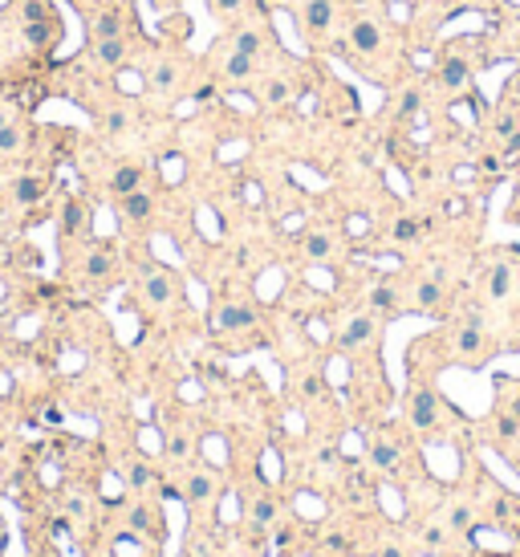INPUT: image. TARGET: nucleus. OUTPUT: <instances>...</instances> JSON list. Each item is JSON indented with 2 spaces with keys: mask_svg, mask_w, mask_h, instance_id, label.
I'll return each instance as SVG.
<instances>
[{
  "mask_svg": "<svg viewBox=\"0 0 520 557\" xmlns=\"http://www.w3.org/2000/svg\"><path fill=\"white\" fill-rule=\"evenodd\" d=\"M110 264H114L110 248H98L94 257L85 261V273H90V277H106V273H110Z\"/></svg>",
  "mask_w": 520,
  "mask_h": 557,
  "instance_id": "nucleus-29",
  "label": "nucleus"
},
{
  "mask_svg": "<svg viewBox=\"0 0 520 557\" xmlns=\"http://www.w3.org/2000/svg\"><path fill=\"white\" fill-rule=\"evenodd\" d=\"M504 90H508V94H512V98H520V74H512V82L504 86Z\"/></svg>",
  "mask_w": 520,
  "mask_h": 557,
  "instance_id": "nucleus-42",
  "label": "nucleus"
},
{
  "mask_svg": "<svg viewBox=\"0 0 520 557\" xmlns=\"http://www.w3.org/2000/svg\"><path fill=\"white\" fill-rule=\"evenodd\" d=\"M422 110V86H406L403 94L394 98V106H386V115L394 122H406V118H415Z\"/></svg>",
  "mask_w": 520,
  "mask_h": 557,
  "instance_id": "nucleus-10",
  "label": "nucleus"
},
{
  "mask_svg": "<svg viewBox=\"0 0 520 557\" xmlns=\"http://www.w3.org/2000/svg\"><path fill=\"white\" fill-rule=\"evenodd\" d=\"M171 456H187V440H171Z\"/></svg>",
  "mask_w": 520,
  "mask_h": 557,
  "instance_id": "nucleus-41",
  "label": "nucleus"
},
{
  "mask_svg": "<svg viewBox=\"0 0 520 557\" xmlns=\"http://www.w3.org/2000/svg\"><path fill=\"white\" fill-rule=\"evenodd\" d=\"M244 4H248V0H208L211 17H220V20H228V17H236V13H244Z\"/></svg>",
  "mask_w": 520,
  "mask_h": 557,
  "instance_id": "nucleus-30",
  "label": "nucleus"
},
{
  "mask_svg": "<svg viewBox=\"0 0 520 557\" xmlns=\"http://www.w3.org/2000/svg\"><path fill=\"white\" fill-rule=\"evenodd\" d=\"M228 49L248 53V57H264V53H276V49H280V41H276L268 17L260 13V17H248L244 25H236V33L228 37Z\"/></svg>",
  "mask_w": 520,
  "mask_h": 557,
  "instance_id": "nucleus-3",
  "label": "nucleus"
},
{
  "mask_svg": "<svg viewBox=\"0 0 520 557\" xmlns=\"http://www.w3.org/2000/svg\"><path fill=\"white\" fill-rule=\"evenodd\" d=\"M471 529V505H455L451 508V533H468Z\"/></svg>",
  "mask_w": 520,
  "mask_h": 557,
  "instance_id": "nucleus-34",
  "label": "nucleus"
},
{
  "mask_svg": "<svg viewBox=\"0 0 520 557\" xmlns=\"http://www.w3.org/2000/svg\"><path fill=\"white\" fill-rule=\"evenodd\" d=\"M211 492H215V480H211L208 472H191V480H187V500H191V505H203V500H211Z\"/></svg>",
  "mask_w": 520,
  "mask_h": 557,
  "instance_id": "nucleus-21",
  "label": "nucleus"
},
{
  "mask_svg": "<svg viewBox=\"0 0 520 557\" xmlns=\"http://www.w3.org/2000/svg\"><path fill=\"white\" fill-rule=\"evenodd\" d=\"M427 545H431V549H439V545H443V529H435V524H431V529H427Z\"/></svg>",
  "mask_w": 520,
  "mask_h": 557,
  "instance_id": "nucleus-39",
  "label": "nucleus"
},
{
  "mask_svg": "<svg viewBox=\"0 0 520 557\" xmlns=\"http://www.w3.org/2000/svg\"><path fill=\"white\" fill-rule=\"evenodd\" d=\"M138 187H143V167L122 163V167H118V171L110 175V192H114L118 199H122V196H130V192H138Z\"/></svg>",
  "mask_w": 520,
  "mask_h": 557,
  "instance_id": "nucleus-13",
  "label": "nucleus"
},
{
  "mask_svg": "<svg viewBox=\"0 0 520 557\" xmlns=\"http://www.w3.org/2000/svg\"><path fill=\"white\" fill-rule=\"evenodd\" d=\"M516 541H520V521H516Z\"/></svg>",
  "mask_w": 520,
  "mask_h": 557,
  "instance_id": "nucleus-45",
  "label": "nucleus"
},
{
  "mask_svg": "<svg viewBox=\"0 0 520 557\" xmlns=\"http://www.w3.org/2000/svg\"><path fill=\"white\" fill-rule=\"evenodd\" d=\"M126 37H102V41H94V61L98 66H106V69H114V66H122L126 61Z\"/></svg>",
  "mask_w": 520,
  "mask_h": 557,
  "instance_id": "nucleus-9",
  "label": "nucleus"
},
{
  "mask_svg": "<svg viewBox=\"0 0 520 557\" xmlns=\"http://www.w3.org/2000/svg\"><path fill=\"white\" fill-rule=\"evenodd\" d=\"M276 517V505L273 500H268V496H264V500H256V505H252V521H256V529H264V524L273 521Z\"/></svg>",
  "mask_w": 520,
  "mask_h": 557,
  "instance_id": "nucleus-33",
  "label": "nucleus"
},
{
  "mask_svg": "<svg viewBox=\"0 0 520 557\" xmlns=\"http://www.w3.org/2000/svg\"><path fill=\"white\" fill-rule=\"evenodd\" d=\"M382 557H403V553H398V549H382Z\"/></svg>",
  "mask_w": 520,
  "mask_h": 557,
  "instance_id": "nucleus-44",
  "label": "nucleus"
},
{
  "mask_svg": "<svg viewBox=\"0 0 520 557\" xmlns=\"http://www.w3.org/2000/svg\"><path fill=\"white\" fill-rule=\"evenodd\" d=\"M179 61L175 57H159L155 66H150V74H146V82H150V90H159V94H167V90H175L179 86Z\"/></svg>",
  "mask_w": 520,
  "mask_h": 557,
  "instance_id": "nucleus-8",
  "label": "nucleus"
},
{
  "mask_svg": "<svg viewBox=\"0 0 520 557\" xmlns=\"http://www.w3.org/2000/svg\"><path fill=\"white\" fill-rule=\"evenodd\" d=\"M155 4H159V8H175L179 0H155Z\"/></svg>",
  "mask_w": 520,
  "mask_h": 557,
  "instance_id": "nucleus-43",
  "label": "nucleus"
},
{
  "mask_svg": "<svg viewBox=\"0 0 520 557\" xmlns=\"http://www.w3.org/2000/svg\"><path fill=\"white\" fill-rule=\"evenodd\" d=\"M500 163H504V167L520 163V131H516V134H508V139H504V147H500Z\"/></svg>",
  "mask_w": 520,
  "mask_h": 557,
  "instance_id": "nucleus-31",
  "label": "nucleus"
},
{
  "mask_svg": "<svg viewBox=\"0 0 520 557\" xmlns=\"http://www.w3.org/2000/svg\"><path fill=\"white\" fill-rule=\"evenodd\" d=\"M333 0H305L301 4V33L313 41V45H321L325 37H329V29H333Z\"/></svg>",
  "mask_w": 520,
  "mask_h": 557,
  "instance_id": "nucleus-4",
  "label": "nucleus"
},
{
  "mask_svg": "<svg viewBox=\"0 0 520 557\" xmlns=\"http://www.w3.org/2000/svg\"><path fill=\"white\" fill-rule=\"evenodd\" d=\"M292 94H297V90H292L289 82H285V78H268V82H264V94H260V102H264V106H285V102H292Z\"/></svg>",
  "mask_w": 520,
  "mask_h": 557,
  "instance_id": "nucleus-20",
  "label": "nucleus"
},
{
  "mask_svg": "<svg viewBox=\"0 0 520 557\" xmlns=\"http://www.w3.org/2000/svg\"><path fill=\"white\" fill-rule=\"evenodd\" d=\"M171 293H175L171 273H159V269H155V273L146 277V297H150V301H171Z\"/></svg>",
  "mask_w": 520,
  "mask_h": 557,
  "instance_id": "nucleus-22",
  "label": "nucleus"
},
{
  "mask_svg": "<svg viewBox=\"0 0 520 557\" xmlns=\"http://www.w3.org/2000/svg\"><path fill=\"white\" fill-rule=\"evenodd\" d=\"M25 147V122H16V115L0 127V155H16Z\"/></svg>",
  "mask_w": 520,
  "mask_h": 557,
  "instance_id": "nucleus-18",
  "label": "nucleus"
},
{
  "mask_svg": "<svg viewBox=\"0 0 520 557\" xmlns=\"http://www.w3.org/2000/svg\"><path fill=\"white\" fill-rule=\"evenodd\" d=\"M496 431H500V440L508 443V440H516L520 435V423L508 415V411H500V415H496Z\"/></svg>",
  "mask_w": 520,
  "mask_h": 557,
  "instance_id": "nucleus-32",
  "label": "nucleus"
},
{
  "mask_svg": "<svg viewBox=\"0 0 520 557\" xmlns=\"http://www.w3.org/2000/svg\"><path fill=\"white\" fill-rule=\"evenodd\" d=\"M345 49H350V61L362 69H370V61L382 53V25L370 17V13H358L350 20V33H345Z\"/></svg>",
  "mask_w": 520,
  "mask_h": 557,
  "instance_id": "nucleus-2",
  "label": "nucleus"
},
{
  "mask_svg": "<svg viewBox=\"0 0 520 557\" xmlns=\"http://www.w3.org/2000/svg\"><path fill=\"white\" fill-rule=\"evenodd\" d=\"M439 297H443V289H439V281H422L419 289H415V305L419 310H435Z\"/></svg>",
  "mask_w": 520,
  "mask_h": 557,
  "instance_id": "nucleus-27",
  "label": "nucleus"
},
{
  "mask_svg": "<svg viewBox=\"0 0 520 557\" xmlns=\"http://www.w3.org/2000/svg\"><path fill=\"white\" fill-rule=\"evenodd\" d=\"M252 322H256V310H248V305H224V310L215 313V322H211V326L232 334V329H248Z\"/></svg>",
  "mask_w": 520,
  "mask_h": 557,
  "instance_id": "nucleus-11",
  "label": "nucleus"
},
{
  "mask_svg": "<svg viewBox=\"0 0 520 557\" xmlns=\"http://www.w3.org/2000/svg\"><path fill=\"white\" fill-rule=\"evenodd\" d=\"M130 524H134V529H150V512H146V508L138 505L134 512H130Z\"/></svg>",
  "mask_w": 520,
  "mask_h": 557,
  "instance_id": "nucleus-38",
  "label": "nucleus"
},
{
  "mask_svg": "<svg viewBox=\"0 0 520 557\" xmlns=\"http://www.w3.org/2000/svg\"><path fill=\"white\" fill-rule=\"evenodd\" d=\"M516 131H520V115H516V110H500V118L492 122V134L504 143L508 134H516Z\"/></svg>",
  "mask_w": 520,
  "mask_h": 557,
  "instance_id": "nucleus-28",
  "label": "nucleus"
},
{
  "mask_svg": "<svg viewBox=\"0 0 520 557\" xmlns=\"http://www.w3.org/2000/svg\"><path fill=\"white\" fill-rule=\"evenodd\" d=\"M329 248H333L329 232H309V236H305V252L313 257V261H325V257H329Z\"/></svg>",
  "mask_w": 520,
  "mask_h": 557,
  "instance_id": "nucleus-26",
  "label": "nucleus"
},
{
  "mask_svg": "<svg viewBox=\"0 0 520 557\" xmlns=\"http://www.w3.org/2000/svg\"><path fill=\"white\" fill-rule=\"evenodd\" d=\"M484 346H488V338H484V329H480V322H475V317H471L468 326L455 334V350H459V358H463V362H480Z\"/></svg>",
  "mask_w": 520,
  "mask_h": 557,
  "instance_id": "nucleus-7",
  "label": "nucleus"
},
{
  "mask_svg": "<svg viewBox=\"0 0 520 557\" xmlns=\"http://www.w3.org/2000/svg\"><path fill=\"white\" fill-rule=\"evenodd\" d=\"M508 285H512V269H508V264H496V269L488 273V293L504 297V293H508Z\"/></svg>",
  "mask_w": 520,
  "mask_h": 557,
  "instance_id": "nucleus-25",
  "label": "nucleus"
},
{
  "mask_svg": "<svg viewBox=\"0 0 520 557\" xmlns=\"http://www.w3.org/2000/svg\"><path fill=\"white\" fill-rule=\"evenodd\" d=\"M78 232H85V204H81V199H65V208H61V236H65V240H73Z\"/></svg>",
  "mask_w": 520,
  "mask_h": 557,
  "instance_id": "nucleus-15",
  "label": "nucleus"
},
{
  "mask_svg": "<svg viewBox=\"0 0 520 557\" xmlns=\"http://www.w3.org/2000/svg\"><path fill=\"white\" fill-rule=\"evenodd\" d=\"M150 212H155V199L146 196L143 187L130 192V196H122V216H126V220H146Z\"/></svg>",
  "mask_w": 520,
  "mask_h": 557,
  "instance_id": "nucleus-17",
  "label": "nucleus"
},
{
  "mask_svg": "<svg viewBox=\"0 0 520 557\" xmlns=\"http://www.w3.org/2000/svg\"><path fill=\"white\" fill-rule=\"evenodd\" d=\"M13 196H16V204H41V199L49 196V180H41V175H20V180L13 183Z\"/></svg>",
  "mask_w": 520,
  "mask_h": 557,
  "instance_id": "nucleus-12",
  "label": "nucleus"
},
{
  "mask_svg": "<svg viewBox=\"0 0 520 557\" xmlns=\"http://www.w3.org/2000/svg\"><path fill=\"white\" fill-rule=\"evenodd\" d=\"M422 232H427V224H422V220H415V216H398L390 236H394V245H415Z\"/></svg>",
  "mask_w": 520,
  "mask_h": 557,
  "instance_id": "nucleus-19",
  "label": "nucleus"
},
{
  "mask_svg": "<svg viewBox=\"0 0 520 557\" xmlns=\"http://www.w3.org/2000/svg\"><path fill=\"white\" fill-rule=\"evenodd\" d=\"M508 415H512V419H516V423H520V391L512 394V403H508Z\"/></svg>",
  "mask_w": 520,
  "mask_h": 557,
  "instance_id": "nucleus-40",
  "label": "nucleus"
},
{
  "mask_svg": "<svg viewBox=\"0 0 520 557\" xmlns=\"http://www.w3.org/2000/svg\"><path fill=\"white\" fill-rule=\"evenodd\" d=\"M496 517H500V521L516 517V500H512V496H500V500H496Z\"/></svg>",
  "mask_w": 520,
  "mask_h": 557,
  "instance_id": "nucleus-36",
  "label": "nucleus"
},
{
  "mask_svg": "<svg viewBox=\"0 0 520 557\" xmlns=\"http://www.w3.org/2000/svg\"><path fill=\"white\" fill-rule=\"evenodd\" d=\"M370 459H374V468H378V472H390V468L398 464V447H394L390 440H378L370 447Z\"/></svg>",
  "mask_w": 520,
  "mask_h": 557,
  "instance_id": "nucleus-23",
  "label": "nucleus"
},
{
  "mask_svg": "<svg viewBox=\"0 0 520 557\" xmlns=\"http://www.w3.org/2000/svg\"><path fill=\"white\" fill-rule=\"evenodd\" d=\"M20 37L29 41L32 49H53L57 41H61V17L53 13V17H41V20H29V25H20Z\"/></svg>",
  "mask_w": 520,
  "mask_h": 557,
  "instance_id": "nucleus-5",
  "label": "nucleus"
},
{
  "mask_svg": "<svg viewBox=\"0 0 520 557\" xmlns=\"http://www.w3.org/2000/svg\"><path fill=\"white\" fill-rule=\"evenodd\" d=\"M301 391H305L309 399H321V394H325V382H321V378H317V375H309V378H305V387H301Z\"/></svg>",
  "mask_w": 520,
  "mask_h": 557,
  "instance_id": "nucleus-37",
  "label": "nucleus"
},
{
  "mask_svg": "<svg viewBox=\"0 0 520 557\" xmlns=\"http://www.w3.org/2000/svg\"><path fill=\"white\" fill-rule=\"evenodd\" d=\"M410 423L422 427V431H431V427L439 423V399H435V391L419 387V391L410 394Z\"/></svg>",
  "mask_w": 520,
  "mask_h": 557,
  "instance_id": "nucleus-6",
  "label": "nucleus"
},
{
  "mask_svg": "<svg viewBox=\"0 0 520 557\" xmlns=\"http://www.w3.org/2000/svg\"><path fill=\"white\" fill-rule=\"evenodd\" d=\"M256 66H260V57H248V53H236V49H228L224 74L232 78V82H248V78L256 74Z\"/></svg>",
  "mask_w": 520,
  "mask_h": 557,
  "instance_id": "nucleus-16",
  "label": "nucleus"
},
{
  "mask_svg": "<svg viewBox=\"0 0 520 557\" xmlns=\"http://www.w3.org/2000/svg\"><path fill=\"white\" fill-rule=\"evenodd\" d=\"M130 484H134V488L150 484V468H146V464H134V468H130Z\"/></svg>",
  "mask_w": 520,
  "mask_h": 557,
  "instance_id": "nucleus-35",
  "label": "nucleus"
},
{
  "mask_svg": "<svg viewBox=\"0 0 520 557\" xmlns=\"http://www.w3.org/2000/svg\"><path fill=\"white\" fill-rule=\"evenodd\" d=\"M370 305L374 310H382V313H394L398 310V293H394L390 285H374L370 289Z\"/></svg>",
  "mask_w": 520,
  "mask_h": 557,
  "instance_id": "nucleus-24",
  "label": "nucleus"
},
{
  "mask_svg": "<svg viewBox=\"0 0 520 557\" xmlns=\"http://www.w3.org/2000/svg\"><path fill=\"white\" fill-rule=\"evenodd\" d=\"M492 66L496 57L492 53L480 49V41L475 37H468V41H455V45H447L443 49V57H439V69H435V82L443 86V90H468L471 86V74H475V66Z\"/></svg>",
  "mask_w": 520,
  "mask_h": 557,
  "instance_id": "nucleus-1",
  "label": "nucleus"
},
{
  "mask_svg": "<svg viewBox=\"0 0 520 557\" xmlns=\"http://www.w3.org/2000/svg\"><path fill=\"white\" fill-rule=\"evenodd\" d=\"M374 338V317H366V313H362V317H350V326L341 329V346H345V350H358V346H366Z\"/></svg>",
  "mask_w": 520,
  "mask_h": 557,
  "instance_id": "nucleus-14",
  "label": "nucleus"
}]
</instances>
